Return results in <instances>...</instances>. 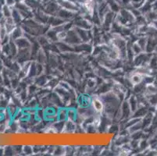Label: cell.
Segmentation results:
<instances>
[{
    "label": "cell",
    "instance_id": "1",
    "mask_svg": "<svg viewBox=\"0 0 157 156\" xmlns=\"http://www.w3.org/2000/svg\"><path fill=\"white\" fill-rule=\"evenodd\" d=\"M94 106H95V108L96 109V110L98 111H101L102 109V103L99 100H96L94 101Z\"/></svg>",
    "mask_w": 157,
    "mask_h": 156
}]
</instances>
